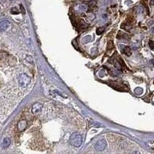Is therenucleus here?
I'll list each match as a JSON object with an SVG mask.
<instances>
[{
    "label": "nucleus",
    "mask_w": 154,
    "mask_h": 154,
    "mask_svg": "<svg viewBox=\"0 0 154 154\" xmlns=\"http://www.w3.org/2000/svg\"><path fill=\"white\" fill-rule=\"evenodd\" d=\"M0 11H1V8H0Z\"/></svg>",
    "instance_id": "nucleus-9"
},
{
    "label": "nucleus",
    "mask_w": 154,
    "mask_h": 154,
    "mask_svg": "<svg viewBox=\"0 0 154 154\" xmlns=\"http://www.w3.org/2000/svg\"><path fill=\"white\" fill-rule=\"evenodd\" d=\"M11 12L12 14H18L19 13V12L16 8H12L11 10Z\"/></svg>",
    "instance_id": "nucleus-5"
},
{
    "label": "nucleus",
    "mask_w": 154,
    "mask_h": 154,
    "mask_svg": "<svg viewBox=\"0 0 154 154\" xmlns=\"http://www.w3.org/2000/svg\"><path fill=\"white\" fill-rule=\"evenodd\" d=\"M114 48V43L113 41L110 40L107 43V50H111Z\"/></svg>",
    "instance_id": "nucleus-4"
},
{
    "label": "nucleus",
    "mask_w": 154,
    "mask_h": 154,
    "mask_svg": "<svg viewBox=\"0 0 154 154\" xmlns=\"http://www.w3.org/2000/svg\"><path fill=\"white\" fill-rule=\"evenodd\" d=\"M149 46L150 47V48H151V49H153V48H154V42L150 40V41H149Z\"/></svg>",
    "instance_id": "nucleus-6"
},
{
    "label": "nucleus",
    "mask_w": 154,
    "mask_h": 154,
    "mask_svg": "<svg viewBox=\"0 0 154 154\" xmlns=\"http://www.w3.org/2000/svg\"><path fill=\"white\" fill-rule=\"evenodd\" d=\"M20 9H21V11H22V13L23 14H24L25 13V9H24V8L23 7V6L22 5L20 6Z\"/></svg>",
    "instance_id": "nucleus-7"
},
{
    "label": "nucleus",
    "mask_w": 154,
    "mask_h": 154,
    "mask_svg": "<svg viewBox=\"0 0 154 154\" xmlns=\"http://www.w3.org/2000/svg\"><path fill=\"white\" fill-rule=\"evenodd\" d=\"M9 144V140H8V139H6L4 140V145H7Z\"/></svg>",
    "instance_id": "nucleus-8"
},
{
    "label": "nucleus",
    "mask_w": 154,
    "mask_h": 154,
    "mask_svg": "<svg viewBox=\"0 0 154 154\" xmlns=\"http://www.w3.org/2000/svg\"><path fill=\"white\" fill-rule=\"evenodd\" d=\"M11 23L9 20H3L0 22V31H5L9 27Z\"/></svg>",
    "instance_id": "nucleus-2"
},
{
    "label": "nucleus",
    "mask_w": 154,
    "mask_h": 154,
    "mask_svg": "<svg viewBox=\"0 0 154 154\" xmlns=\"http://www.w3.org/2000/svg\"><path fill=\"white\" fill-rule=\"evenodd\" d=\"M106 143L105 140H101L97 142L95 145V149L98 151H102L105 148Z\"/></svg>",
    "instance_id": "nucleus-1"
},
{
    "label": "nucleus",
    "mask_w": 154,
    "mask_h": 154,
    "mask_svg": "<svg viewBox=\"0 0 154 154\" xmlns=\"http://www.w3.org/2000/svg\"><path fill=\"white\" fill-rule=\"evenodd\" d=\"M123 53L128 56H130L132 54L131 50L130 48V47H125L123 49Z\"/></svg>",
    "instance_id": "nucleus-3"
}]
</instances>
